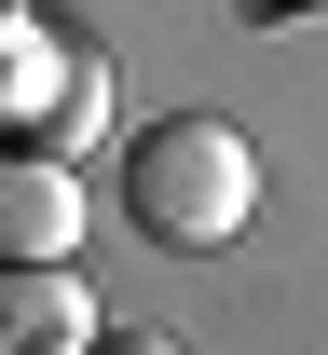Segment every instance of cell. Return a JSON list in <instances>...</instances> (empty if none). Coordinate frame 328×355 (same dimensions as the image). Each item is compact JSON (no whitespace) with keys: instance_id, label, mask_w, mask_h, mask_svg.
I'll return each mask as SVG.
<instances>
[{"instance_id":"3957f363","label":"cell","mask_w":328,"mask_h":355,"mask_svg":"<svg viewBox=\"0 0 328 355\" xmlns=\"http://www.w3.org/2000/svg\"><path fill=\"white\" fill-rule=\"evenodd\" d=\"M83 246V178L55 150H0V260H69Z\"/></svg>"},{"instance_id":"6da1fadb","label":"cell","mask_w":328,"mask_h":355,"mask_svg":"<svg viewBox=\"0 0 328 355\" xmlns=\"http://www.w3.org/2000/svg\"><path fill=\"white\" fill-rule=\"evenodd\" d=\"M123 219L164 246V260H219L246 219H260V150L219 110H164V123L123 150Z\"/></svg>"},{"instance_id":"7a4b0ae2","label":"cell","mask_w":328,"mask_h":355,"mask_svg":"<svg viewBox=\"0 0 328 355\" xmlns=\"http://www.w3.org/2000/svg\"><path fill=\"white\" fill-rule=\"evenodd\" d=\"M96 342V287L69 260H0V355H83Z\"/></svg>"},{"instance_id":"277c9868","label":"cell","mask_w":328,"mask_h":355,"mask_svg":"<svg viewBox=\"0 0 328 355\" xmlns=\"http://www.w3.org/2000/svg\"><path fill=\"white\" fill-rule=\"evenodd\" d=\"M83 355H191L178 328H110V342H83Z\"/></svg>"}]
</instances>
